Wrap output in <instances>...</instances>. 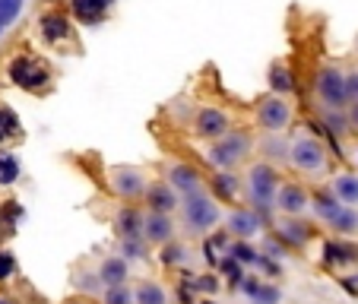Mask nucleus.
I'll return each instance as SVG.
<instances>
[{
	"instance_id": "4be33fe9",
	"label": "nucleus",
	"mask_w": 358,
	"mask_h": 304,
	"mask_svg": "<svg viewBox=\"0 0 358 304\" xmlns=\"http://www.w3.org/2000/svg\"><path fill=\"white\" fill-rule=\"evenodd\" d=\"M213 187V196H216L219 203H231L238 196V187H241V178H235L231 171H219L216 178L210 181Z\"/></svg>"
},
{
	"instance_id": "5701e85b",
	"label": "nucleus",
	"mask_w": 358,
	"mask_h": 304,
	"mask_svg": "<svg viewBox=\"0 0 358 304\" xmlns=\"http://www.w3.org/2000/svg\"><path fill=\"white\" fill-rule=\"evenodd\" d=\"M115 229L121 238H130V235H143V212H136L134 206H121L115 216Z\"/></svg>"
},
{
	"instance_id": "37998d69",
	"label": "nucleus",
	"mask_w": 358,
	"mask_h": 304,
	"mask_svg": "<svg viewBox=\"0 0 358 304\" xmlns=\"http://www.w3.org/2000/svg\"><path fill=\"white\" fill-rule=\"evenodd\" d=\"M64 304H89L86 298H70V301H64Z\"/></svg>"
},
{
	"instance_id": "a18cd8bd",
	"label": "nucleus",
	"mask_w": 358,
	"mask_h": 304,
	"mask_svg": "<svg viewBox=\"0 0 358 304\" xmlns=\"http://www.w3.org/2000/svg\"><path fill=\"white\" fill-rule=\"evenodd\" d=\"M196 304H216V301H213V298H203V301H196Z\"/></svg>"
},
{
	"instance_id": "c9c22d12",
	"label": "nucleus",
	"mask_w": 358,
	"mask_h": 304,
	"mask_svg": "<svg viewBox=\"0 0 358 304\" xmlns=\"http://www.w3.org/2000/svg\"><path fill=\"white\" fill-rule=\"evenodd\" d=\"M73 285L80 291H101V285H105V282H101L99 270H95V273H80V276L73 279Z\"/></svg>"
},
{
	"instance_id": "4c0bfd02",
	"label": "nucleus",
	"mask_w": 358,
	"mask_h": 304,
	"mask_svg": "<svg viewBox=\"0 0 358 304\" xmlns=\"http://www.w3.org/2000/svg\"><path fill=\"white\" fill-rule=\"evenodd\" d=\"M260 250H264V254H270L273 260H279V257H285V250H289V244H285L282 238L276 235V238H266L264 247H260Z\"/></svg>"
},
{
	"instance_id": "9d476101",
	"label": "nucleus",
	"mask_w": 358,
	"mask_h": 304,
	"mask_svg": "<svg viewBox=\"0 0 358 304\" xmlns=\"http://www.w3.org/2000/svg\"><path fill=\"white\" fill-rule=\"evenodd\" d=\"M231 130V121L225 111L219 108H200L194 117V133L200 136V140H219V136H225Z\"/></svg>"
},
{
	"instance_id": "f03ea898",
	"label": "nucleus",
	"mask_w": 358,
	"mask_h": 304,
	"mask_svg": "<svg viewBox=\"0 0 358 304\" xmlns=\"http://www.w3.org/2000/svg\"><path fill=\"white\" fill-rule=\"evenodd\" d=\"M181 219H184V225H187V231L206 235V231H213L222 222V210H219L216 196L200 190V194L181 196Z\"/></svg>"
},
{
	"instance_id": "f257e3e1",
	"label": "nucleus",
	"mask_w": 358,
	"mask_h": 304,
	"mask_svg": "<svg viewBox=\"0 0 358 304\" xmlns=\"http://www.w3.org/2000/svg\"><path fill=\"white\" fill-rule=\"evenodd\" d=\"M244 194L250 200V210H257L266 216L276 210V194H279V171L270 162H254L244 175Z\"/></svg>"
},
{
	"instance_id": "c85d7f7f",
	"label": "nucleus",
	"mask_w": 358,
	"mask_h": 304,
	"mask_svg": "<svg viewBox=\"0 0 358 304\" xmlns=\"http://www.w3.org/2000/svg\"><path fill=\"white\" fill-rule=\"evenodd\" d=\"M225 254H231V257H238V260H241L244 266H248V263L254 266V260L260 257V250L254 247V244H250L248 238H235V241L229 244V250H225Z\"/></svg>"
},
{
	"instance_id": "412c9836",
	"label": "nucleus",
	"mask_w": 358,
	"mask_h": 304,
	"mask_svg": "<svg viewBox=\"0 0 358 304\" xmlns=\"http://www.w3.org/2000/svg\"><path fill=\"white\" fill-rule=\"evenodd\" d=\"M266 82H270V92L273 95H289L292 89H295V76H292V67L285 61H276L270 67V76H266Z\"/></svg>"
},
{
	"instance_id": "ddd939ff",
	"label": "nucleus",
	"mask_w": 358,
	"mask_h": 304,
	"mask_svg": "<svg viewBox=\"0 0 358 304\" xmlns=\"http://www.w3.org/2000/svg\"><path fill=\"white\" fill-rule=\"evenodd\" d=\"M311 206V194L301 184H282L276 194V210L282 216H304V210Z\"/></svg>"
},
{
	"instance_id": "bb28decb",
	"label": "nucleus",
	"mask_w": 358,
	"mask_h": 304,
	"mask_svg": "<svg viewBox=\"0 0 358 304\" xmlns=\"http://www.w3.org/2000/svg\"><path fill=\"white\" fill-rule=\"evenodd\" d=\"M187 244H181V241H175L171 238L169 244H162V254H159V263L162 266H184L187 263Z\"/></svg>"
},
{
	"instance_id": "f3484780",
	"label": "nucleus",
	"mask_w": 358,
	"mask_h": 304,
	"mask_svg": "<svg viewBox=\"0 0 358 304\" xmlns=\"http://www.w3.org/2000/svg\"><path fill=\"white\" fill-rule=\"evenodd\" d=\"M276 235L282 238L289 247H304V244L311 241V225L308 222H301L298 216H285V219H279L276 222Z\"/></svg>"
},
{
	"instance_id": "c756f323",
	"label": "nucleus",
	"mask_w": 358,
	"mask_h": 304,
	"mask_svg": "<svg viewBox=\"0 0 358 304\" xmlns=\"http://www.w3.org/2000/svg\"><path fill=\"white\" fill-rule=\"evenodd\" d=\"M219 270H222V276L229 279V285H241L244 282V263L238 257H231V254H225L222 260H219Z\"/></svg>"
},
{
	"instance_id": "b1692460",
	"label": "nucleus",
	"mask_w": 358,
	"mask_h": 304,
	"mask_svg": "<svg viewBox=\"0 0 358 304\" xmlns=\"http://www.w3.org/2000/svg\"><path fill=\"white\" fill-rule=\"evenodd\" d=\"M327 225H330L333 231H343V235H352V231H358V206H349V203H343L336 212H333L330 219H327Z\"/></svg>"
},
{
	"instance_id": "4468645a",
	"label": "nucleus",
	"mask_w": 358,
	"mask_h": 304,
	"mask_svg": "<svg viewBox=\"0 0 358 304\" xmlns=\"http://www.w3.org/2000/svg\"><path fill=\"white\" fill-rule=\"evenodd\" d=\"M146 206L156 212H175L181 206V194L169 181H152L146 187Z\"/></svg>"
},
{
	"instance_id": "7c9ffc66",
	"label": "nucleus",
	"mask_w": 358,
	"mask_h": 304,
	"mask_svg": "<svg viewBox=\"0 0 358 304\" xmlns=\"http://www.w3.org/2000/svg\"><path fill=\"white\" fill-rule=\"evenodd\" d=\"M101 304H136L134 291L124 285H105V295H101Z\"/></svg>"
},
{
	"instance_id": "20e7f679",
	"label": "nucleus",
	"mask_w": 358,
	"mask_h": 304,
	"mask_svg": "<svg viewBox=\"0 0 358 304\" xmlns=\"http://www.w3.org/2000/svg\"><path fill=\"white\" fill-rule=\"evenodd\" d=\"M7 76L20 89H26V92H48V89H51V70H48L45 61H38V57H32V55L13 57L7 67Z\"/></svg>"
},
{
	"instance_id": "a19ab883",
	"label": "nucleus",
	"mask_w": 358,
	"mask_h": 304,
	"mask_svg": "<svg viewBox=\"0 0 358 304\" xmlns=\"http://www.w3.org/2000/svg\"><path fill=\"white\" fill-rule=\"evenodd\" d=\"M345 89H349V105L352 101H358V70L345 73Z\"/></svg>"
},
{
	"instance_id": "49530a36",
	"label": "nucleus",
	"mask_w": 358,
	"mask_h": 304,
	"mask_svg": "<svg viewBox=\"0 0 358 304\" xmlns=\"http://www.w3.org/2000/svg\"><path fill=\"white\" fill-rule=\"evenodd\" d=\"M0 304H13V301H7V298H0Z\"/></svg>"
},
{
	"instance_id": "2f4dec72",
	"label": "nucleus",
	"mask_w": 358,
	"mask_h": 304,
	"mask_svg": "<svg viewBox=\"0 0 358 304\" xmlns=\"http://www.w3.org/2000/svg\"><path fill=\"white\" fill-rule=\"evenodd\" d=\"M146 238L143 235H130V238H121V250L127 260H143L146 257Z\"/></svg>"
},
{
	"instance_id": "ea45409f",
	"label": "nucleus",
	"mask_w": 358,
	"mask_h": 304,
	"mask_svg": "<svg viewBox=\"0 0 358 304\" xmlns=\"http://www.w3.org/2000/svg\"><path fill=\"white\" fill-rule=\"evenodd\" d=\"M194 285L200 291H206V295H213V291L219 289V282H216V276H213V273H206V276H200V279H194Z\"/></svg>"
},
{
	"instance_id": "39448f33",
	"label": "nucleus",
	"mask_w": 358,
	"mask_h": 304,
	"mask_svg": "<svg viewBox=\"0 0 358 304\" xmlns=\"http://www.w3.org/2000/svg\"><path fill=\"white\" fill-rule=\"evenodd\" d=\"M314 95L324 108H349V89H345V73L336 64H327L314 76Z\"/></svg>"
},
{
	"instance_id": "79ce46f5",
	"label": "nucleus",
	"mask_w": 358,
	"mask_h": 304,
	"mask_svg": "<svg viewBox=\"0 0 358 304\" xmlns=\"http://www.w3.org/2000/svg\"><path fill=\"white\" fill-rule=\"evenodd\" d=\"M345 111H349V127H352V133H358V101H352Z\"/></svg>"
},
{
	"instance_id": "a211bd4d",
	"label": "nucleus",
	"mask_w": 358,
	"mask_h": 304,
	"mask_svg": "<svg viewBox=\"0 0 358 304\" xmlns=\"http://www.w3.org/2000/svg\"><path fill=\"white\" fill-rule=\"evenodd\" d=\"M241 289V295L244 298H250L254 304H279V289L276 285H266V282H260L257 276H244V282L238 285Z\"/></svg>"
},
{
	"instance_id": "2eb2a0df",
	"label": "nucleus",
	"mask_w": 358,
	"mask_h": 304,
	"mask_svg": "<svg viewBox=\"0 0 358 304\" xmlns=\"http://www.w3.org/2000/svg\"><path fill=\"white\" fill-rule=\"evenodd\" d=\"M225 229H229V235L235 238H254L260 229H264V216H260L257 210H235L229 219H225Z\"/></svg>"
},
{
	"instance_id": "473e14b6",
	"label": "nucleus",
	"mask_w": 358,
	"mask_h": 304,
	"mask_svg": "<svg viewBox=\"0 0 358 304\" xmlns=\"http://www.w3.org/2000/svg\"><path fill=\"white\" fill-rule=\"evenodd\" d=\"M20 178V159L13 152H0V184H13Z\"/></svg>"
},
{
	"instance_id": "f704fd0d",
	"label": "nucleus",
	"mask_w": 358,
	"mask_h": 304,
	"mask_svg": "<svg viewBox=\"0 0 358 304\" xmlns=\"http://www.w3.org/2000/svg\"><path fill=\"white\" fill-rule=\"evenodd\" d=\"M16 133H20V117H16L10 108H0V143L16 136Z\"/></svg>"
},
{
	"instance_id": "423d86ee",
	"label": "nucleus",
	"mask_w": 358,
	"mask_h": 304,
	"mask_svg": "<svg viewBox=\"0 0 358 304\" xmlns=\"http://www.w3.org/2000/svg\"><path fill=\"white\" fill-rule=\"evenodd\" d=\"M289 165L301 175H320L327 168V149L317 136H295L292 140V149H289Z\"/></svg>"
},
{
	"instance_id": "de8ad7c7",
	"label": "nucleus",
	"mask_w": 358,
	"mask_h": 304,
	"mask_svg": "<svg viewBox=\"0 0 358 304\" xmlns=\"http://www.w3.org/2000/svg\"><path fill=\"white\" fill-rule=\"evenodd\" d=\"M355 55H358V38H355Z\"/></svg>"
},
{
	"instance_id": "9b49d317",
	"label": "nucleus",
	"mask_w": 358,
	"mask_h": 304,
	"mask_svg": "<svg viewBox=\"0 0 358 304\" xmlns=\"http://www.w3.org/2000/svg\"><path fill=\"white\" fill-rule=\"evenodd\" d=\"M165 178H169V184L181 196H190V194H200V190H206V184H203V175L194 168V165H187V162H171L169 171H165Z\"/></svg>"
},
{
	"instance_id": "cd10ccee",
	"label": "nucleus",
	"mask_w": 358,
	"mask_h": 304,
	"mask_svg": "<svg viewBox=\"0 0 358 304\" xmlns=\"http://www.w3.org/2000/svg\"><path fill=\"white\" fill-rule=\"evenodd\" d=\"M134 298H136V304H169V295H165V289H162L159 282H143V285H136Z\"/></svg>"
},
{
	"instance_id": "7ed1b4c3",
	"label": "nucleus",
	"mask_w": 358,
	"mask_h": 304,
	"mask_svg": "<svg viewBox=\"0 0 358 304\" xmlns=\"http://www.w3.org/2000/svg\"><path fill=\"white\" fill-rule=\"evenodd\" d=\"M250 149H254V136L244 133V130H229L225 136L213 140L210 152H206V162L219 171H231L235 165H241L248 159Z\"/></svg>"
},
{
	"instance_id": "58836bf2",
	"label": "nucleus",
	"mask_w": 358,
	"mask_h": 304,
	"mask_svg": "<svg viewBox=\"0 0 358 304\" xmlns=\"http://www.w3.org/2000/svg\"><path fill=\"white\" fill-rule=\"evenodd\" d=\"M13 273H16L13 254H10V250H0V282H3V279H10Z\"/></svg>"
},
{
	"instance_id": "6e6552de",
	"label": "nucleus",
	"mask_w": 358,
	"mask_h": 304,
	"mask_svg": "<svg viewBox=\"0 0 358 304\" xmlns=\"http://www.w3.org/2000/svg\"><path fill=\"white\" fill-rule=\"evenodd\" d=\"M257 124L264 127V133H282L292 124V105L285 101V95H266L257 105Z\"/></svg>"
},
{
	"instance_id": "dca6fc26",
	"label": "nucleus",
	"mask_w": 358,
	"mask_h": 304,
	"mask_svg": "<svg viewBox=\"0 0 358 304\" xmlns=\"http://www.w3.org/2000/svg\"><path fill=\"white\" fill-rule=\"evenodd\" d=\"M111 7H115V0H70V10L83 26H99L111 13Z\"/></svg>"
},
{
	"instance_id": "393cba45",
	"label": "nucleus",
	"mask_w": 358,
	"mask_h": 304,
	"mask_svg": "<svg viewBox=\"0 0 358 304\" xmlns=\"http://www.w3.org/2000/svg\"><path fill=\"white\" fill-rule=\"evenodd\" d=\"M333 194L343 203H349V206H358V175H352V171L336 175L333 178Z\"/></svg>"
},
{
	"instance_id": "f8f14e48",
	"label": "nucleus",
	"mask_w": 358,
	"mask_h": 304,
	"mask_svg": "<svg viewBox=\"0 0 358 304\" xmlns=\"http://www.w3.org/2000/svg\"><path fill=\"white\" fill-rule=\"evenodd\" d=\"M143 238L149 244H169L175 238V222H171V212H156V210H146L143 212Z\"/></svg>"
},
{
	"instance_id": "e433bc0d",
	"label": "nucleus",
	"mask_w": 358,
	"mask_h": 304,
	"mask_svg": "<svg viewBox=\"0 0 358 304\" xmlns=\"http://www.w3.org/2000/svg\"><path fill=\"white\" fill-rule=\"evenodd\" d=\"M22 3H26V0H0V20L7 22V26L16 22L22 13Z\"/></svg>"
},
{
	"instance_id": "6ab92c4d",
	"label": "nucleus",
	"mask_w": 358,
	"mask_h": 304,
	"mask_svg": "<svg viewBox=\"0 0 358 304\" xmlns=\"http://www.w3.org/2000/svg\"><path fill=\"white\" fill-rule=\"evenodd\" d=\"M324 263L327 266H352V263H358V244L327 241L324 244Z\"/></svg>"
},
{
	"instance_id": "1a4fd4ad",
	"label": "nucleus",
	"mask_w": 358,
	"mask_h": 304,
	"mask_svg": "<svg viewBox=\"0 0 358 304\" xmlns=\"http://www.w3.org/2000/svg\"><path fill=\"white\" fill-rule=\"evenodd\" d=\"M38 32L48 45H70L73 41V20L61 10H48L38 20Z\"/></svg>"
},
{
	"instance_id": "c03bdc74",
	"label": "nucleus",
	"mask_w": 358,
	"mask_h": 304,
	"mask_svg": "<svg viewBox=\"0 0 358 304\" xmlns=\"http://www.w3.org/2000/svg\"><path fill=\"white\" fill-rule=\"evenodd\" d=\"M3 32H7V22L0 20V38H3Z\"/></svg>"
},
{
	"instance_id": "72a5a7b5",
	"label": "nucleus",
	"mask_w": 358,
	"mask_h": 304,
	"mask_svg": "<svg viewBox=\"0 0 358 304\" xmlns=\"http://www.w3.org/2000/svg\"><path fill=\"white\" fill-rule=\"evenodd\" d=\"M324 124L333 130V133H345V130H352L349 127V111L345 108H327Z\"/></svg>"
},
{
	"instance_id": "a878e982",
	"label": "nucleus",
	"mask_w": 358,
	"mask_h": 304,
	"mask_svg": "<svg viewBox=\"0 0 358 304\" xmlns=\"http://www.w3.org/2000/svg\"><path fill=\"white\" fill-rule=\"evenodd\" d=\"M260 149H264V156L270 159V162H289V149H292V143H285L282 140V133H266L264 140H260Z\"/></svg>"
},
{
	"instance_id": "0eeeda50",
	"label": "nucleus",
	"mask_w": 358,
	"mask_h": 304,
	"mask_svg": "<svg viewBox=\"0 0 358 304\" xmlns=\"http://www.w3.org/2000/svg\"><path fill=\"white\" fill-rule=\"evenodd\" d=\"M108 187L115 196H121V200H140V196H146V171L143 168H134V165H115V168H108Z\"/></svg>"
},
{
	"instance_id": "aec40b11",
	"label": "nucleus",
	"mask_w": 358,
	"mask_h": 304,
	"mask_svg": "<svg viewBox=\"0 0 358 304\" xmlns=\"http://www.w3.org/2000/svg\"><path fill=\"white\" fill-rule=\"evenodd\" d=\"M99 276H101V282H105V285H124L130 279L127 257H108V260H101Z\"/></svg>"
}]
</instances>
